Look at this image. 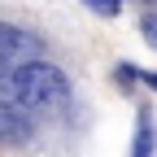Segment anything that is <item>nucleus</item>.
Masks as SVG:
<instances>
[{"label":"nucleus","mask_w":157,"mask_h":157,"mask_svg":"<svg viewBox=\"0 0 157 157\" xmlns=\"http://www.w3.org/2000/svg\"><path fill=\"white\" fill-rule=\"evenodd\" d=\"M66 96H70V78L61 70L48 66V61H31L0 83V109H9L17 118H31V113L66 105Z\"/></svg>","instance_id":"f257e3e1"},{"label":"nucleus","mask_w":157,"mask_h":157,"mask_svg":"<svg viewBox=\"0 0 157 157\" xmlns=\"http://www.w3.org/2000/svg\"><path fill=\"white\" fill-rule=\"evenodd\" d=\"M44 39L26 26H13V22H0V78H9L13 70H22L31 61H44Z\"/></svg>","instance_id":"f03ea898"},{"label":"nucleus","mask_w":157,"mask_h":157,"mask_svg":"<svg viewBox=\"0 0 157 157\" xmlns=\"http://www.w3.org/2000/svg\"><path fill=\"white\" fill-rule=\"evenodd\" d=\"M131 157H153V118L148 109H140V118H135V148Z\"/></svg>","instance_id":"7ed1b4c3"},{"label":"nucleus","mask_w":157,"mask_h":157,"mask_svg":"<svg viewBox=\"0 0 157 157\" xmlns=\"http://www.w3.org/2000/svg\"><path fill=\"white\" fill-rule=\"evenodd\" d=\"M83 5H87L92 13H101V17H113L118 9H122V0H83Z\"/></svg>","instance_id":"20e7f679"},{"label":"nucleus","mask_w":157,"mask_h":157,"mask_svg":"<svg viewBox=\"0 0 157 157\" xmlns=\"http://www.w3.org/2000/svg\"><path fill=\"white\" fill-rule=\"evenodd\" d=\"M140 31H144V39H148V44L157 48V13H148V17H144V22H140Z\"/></svg>","instance_id":"39448f33"},{"label":"nucleus","mask_w":157,"mask_h":157,"mask_svg":"<svg viewBox=\"0 0 157 157\" xmlns=\"http://www.w3.org/2000/svg\"><path fill=\"white\" fill-rule=\"evenodd\" d=\"M131 74H135V70H131ZM135 78H144L148 87H157V74H135Z\"/></svg>","instance_id":"423d86ee"},{"label":"nucleus","mask_w":157,"mask_h":157,"mask_svg":"<svg viewBox=\"0 0 157 157\" xmlns=\"http://www.w3.org/2000/svg\"><path fill=\"white\" fill-rule=\"evenodd\" d=\"M153 5H157V0H153Z\"/></svg>","instance_id":"0eeeda50"}]
</instances>
